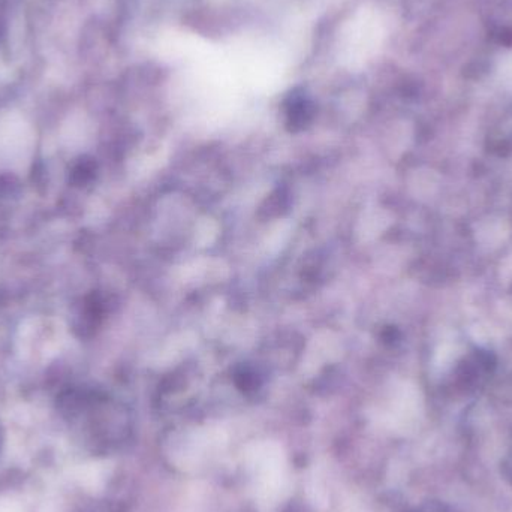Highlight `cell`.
Masks as SVG:
<instances>
[{
    "mask_svg": "<svg viewBox=\"0 0 512 512\" xmlns=\"http://www.w3.org/2000/svg\"><path fill=\"white\" fill-rule=\"evenodd\" d=\"M249 465L254 471L256 487L262 495L271 496L280 490L285 460L279 447L264 445V447L255 448L249 456Z\"/></svg>",
    "mask_w": 512,
    "mask_h": 512,
    "instance_id": "6da1fadb",
    "label": "cell"
},
{
    "mask_svg": "<svg viewBox=\"0 0 512 512\" xmlns=\"http://www.w3.org/2000/svg\"><path fill=\"white\" fill-rule=\"evenodd\" d=\"M285 110L289 128L295 131V129H303L309 125L315 108L303 90H294L286 99Z\"/></svg>",
    "mask_w": 512,
    "mask_h": 512,
    "instance_id": "7a4b0ae2",
    "label": "cell"
}]
</instances>
